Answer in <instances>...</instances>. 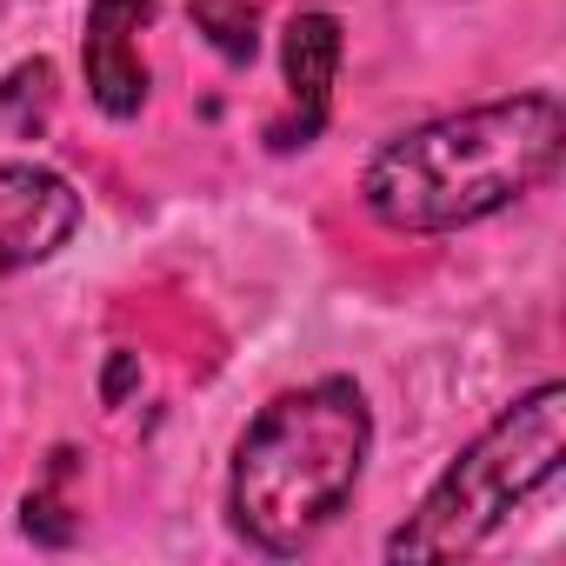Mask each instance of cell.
Here are the masks:
<instances>
[{"mask_svg":"<svg viewBox=\"0 0 566 566\" xmlns=\"http://www.w3.org/2000/svg\"><path fill=\"white\" fill-rule=\"evenodd\" d=\"M340 21L334 14H294L287 34H280V61H287V120H273L266 140L287 154V147H307L321 127H327V107H334V74H340Z\"/></svg>","mask_w":566,"mask_h":566,"instance_id":"cell-6","label":"cell"},{"mask_svg":"<svg viewBox=\"0 0 566 566\" xmlns=\"http://www.w3.org/2000/svg\"><path fill=\"white\" fill-rule=\"evenodd\" d=\"M187 14H193V28L207 34V48L220 54V61H253V48H260V21H253V0H187Z\"/></svg>","mask_w":566,"mask_h":566,"instance_id":"cell-7","label":"cell"},{"mask_svg":"<svg viewBox=\"0 0 566 566\" xmlns=\"http://www.w3.org/2000/svg\"><path fill=\"white\" fill-rule=\"evenodd\" d=\"M61 460H67V453H54V480H61ZM54 480H48L41 493H28V506H21V513H28L21 526H28L34 539H48V546H61V539H74V520H61L67 506L54 500Z\"/></svg>","mask_w":566,"mask_h":566,"instance_id":"cell-8","label":"cell"},{"mask_svg":"<svg viewBox=\"0 0 566 566\" xmlns=\"http://www.w3.org/2000/svg\"><path fill=\"white\" fill-rule=\"evenodd\" d=\"M81 227V187L41 160H0V273L54 260Z\"/></svg>","mask_w":566,"mask_h":566,"instance_id":"cell-4","label":"cell"},{"mask_svg":"<svg viewBox=\"0 0 566 566\" xmlns=\"http://www.w3.org/2000/svg\"><path fill=\"white\" fill-rule=\"evenodd\" d=\"M559 154H566L559 94L526 87L394 134L367 160L360 200L394 233H460L539 193L559 174Z\"/></svg>","mask_w":566,"mask_h":566,"instance_id":"cell-1","label":"cell"},{"mask_svg":"<svg viewBox=\"0 0 566 566\" xmlns=\"http://www.w3.org/2000/svg\"><path fill=\"white\" fill-rule=\"evenodd\" d=\"M147 21H154V0H94L87 8L81 74H87V101L107 120H134L147 107V54H140Z\"/></svg>","mask_w":566,"mask_h":566,"instance_id":"cell-5","label":"cell"},{"mask_svg":"<svg viewBox=\"0 0 566 566\" xmlns=\"http://www.w3.org/2000/svg\"><path fill=\"white\" fill-rule=\"evenodd\" d=\"M367 453H374V413L354 380L327 374L266 400L240 433L233 473H227L233 533L266 559L307 553L347 513L367 473Z\"/></svg>","mask_w":566,"mask_h":566,"instance_id":"cell-2","label":"cell"},{"mask_svg":"<svg viewBox=\"0 0 566 566\" xmlns=\"http://www.w3.org/2000/svg\"><path fill=\"white\" fill-rule=\"evenodd\" d=\"M559 460H566V387L539 380L486 433L460 447V460L427 486V500L387 533V559L480 553L513 513H526L559 480Z\"/></svg>","mask_w":566,"mask_h":566,"instance_id":"cell-3","label":"cell"}]
</instances>
